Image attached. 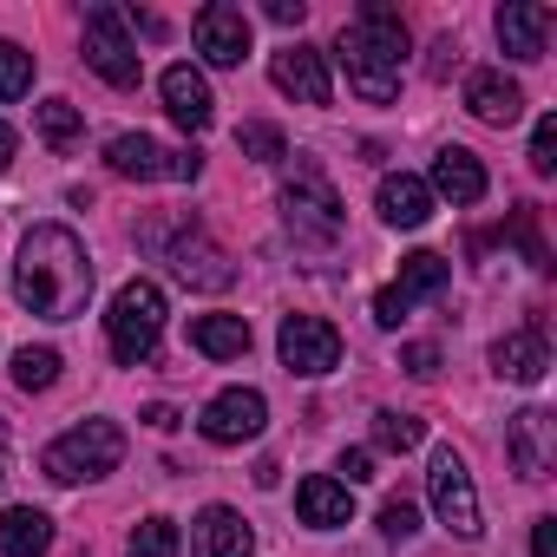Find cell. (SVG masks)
<instances>
[{
    "mask_svg": "<svg viewBox=\"0 0 557 557\" xmlns=\"http://www.w3.org/2000/svg\"><path fill=\"white\" fill-rule=\"evenodd\" d=\"M14 296L34 315H47V322H73L86 309V296H92V256H86V243L66 223L27 230L21 262H14Z\"/></svg>",
    "mask_w": 557,
    "mask_h": 557,
    "instance_id": "1",
    "label": "cell"
},
{
    "mask_svg": "<svg viewBox=\"0 0 557 557\" xmlns=\"http://www.w3.org/2000/svg\"><path fill=\"white\" fill-rule=\"evenodd\" d=\"M342 66H348V86L368 99V106H387L400 92V60H407V21L387 8V0H368V8L342 27Z\"/></svg>",
    "mask_w": 557,
    "mask_h": 557,
    "instance_id": "2",
    "label": "cell"
},
{
    "mask_svg": "<svg viewBox=\"0 0 557 557\" xmlns=\"http://www.w3.org/2000/svg\"><path fill=\"white\" fill-rule=\"evenodd\" d=\"M158 335H164V289H158V283H125V289L112 296V315H106L112 361L145 368V361L158 355Z\"/></svg>",
    "mask_w": 557,
    "mask_h": 557,
    "instance_id": "3",
    "label": "cell"
},
{
    "mask_svg": "<svg viewBox=\"0 0 557 557\" xmlns=\"http://www.w3.org/2000/svg\"><path fill=\"white\" fill-rule=\"evenodd\" d=\"M119 459H125V433H119L112 420H86V426L60 433V440L40 453V466H47V479H53V485L106 479V472H119Z\"/></svg>",
    "mask_w": 557,
    "mask_h": 557,
    "instance_id": "4",
    "label": "cell"
},
{
    "mask_svg": "<svg viewBox=\"0 0 557 557\" xmlns=\"http://www.w3.org/2000/svg\"><path fill=\"white\" fill-rule=\"evenodd\" d=\"M283 216H289L296 243H335L342 236V197L322 177V164H296V177L283 184Z\"/></svg>",
    "mask_w": 557,
    "mask_h": 557,
    "instance_id": "5",
    "label": "cell"
},
{
    "mask_svg": "<svg viewBox=\"0 0 557 557\" xmlns=\"http://www.w3.org/2000/svg\"><path fill=\"white\" fill-rule=\"evenodd\" d=\"M86 66L106 79V86H119V92H132L138 86V40L125 34V14L119 8H86Z\"/></svg>",
    "mask_w": 557,
    "mask_h": 557,
    "instance_id": "6",
    "label": "cell"
},
{
    "mask_svg": "<svg viewBox=\"0 0 557 557\" xmlns=\"http://www.w3.org/2000/svg\"><path fill=\"white\" fill-rule=\"evenodd\" d=\"M106 164H112L119 177H138V184H158V177L190 184V177L203 171V158H197V151H164V145H158V138H145V132H119V138L106 145Z\"/></svg>",
    "mask_w": 557,
    "mask_h": 557,
    "instance_id": "7",
    "label": "cell"
},
{
    "mask_svg": "<svg viewBox=\"0 0 557 557\" xmlns=\"http://www.w3.org/2000/svg\"><path fill=\"white\" fill-rule=\"evenodd\" d=\"M426 485H433V511H440V524H446L453 537H479V531H485V524H479V492H472V472H466V459H459L453 446H440V453H433Z\"/></svg>",
    "mask_w": 557,
    "mask_h": 557,
    "instance_id": "8",
    "label": "cell"
},
{
    "mask_svg": "<svg viewBox=\"0 0 557 557\" xmlns=\"http://www.w3.org/2000/svg\"><path fill=\"white\" fill-rule=\"evenodd\" d=\"M275 348H283V368L289 374H329V368H342V335H335V322H322V315H283V335H275Z\"/></svg>",
    "mask_w": 557,
    "mask_h": 557,
    "instance_id": "9",
    "label": "cell"
},
{
    "mask_svg": "<svg viewBox=\"0 0 557 557\" xmlns=\"http://www.w3.org/2000/svg\"><path fill=\"white\" fill-rule=\"evenodd\" d=\"M505 459L518 466V479H550L557 466V413L550 407H524L505 420Z\"/></svg>",
    "mask_w": 557,
    "mask_h": 557,
    "instance_id": "10",
    "label": "cell"
},
{
    "mask_svg": "<svg viewBox=\"0 0 557 557\" xmlns=\"http://www.w3.org/2000/svg\"><path fill=\"white\" fill-rule=\"evenodd\" d=\"M262 420H269V400L256 394V387H223L210 407H203V440L210 446H243V440H256L262 433Z\"/></svg>",
    "mask_w": 557,
    "mask_h": 557,
    "instance_id": "11",
    "label": "cell"
},
{
    "mask_svg": "<svg viewBox=\"0 0 557 557\" xmlns=\"http://www.w3.org/2000/svg\"><path fill=\"white\" fill-rule=\"evenodd\" d=\"M190 34H197V53H203L210 66H243V60H249V14L230 8V0H210V8H197Z\"/></svg>",
    "mask_w": 557,
    "mask_h": 557,
    "instance_id": "12",
    "label": "cell"
},
{
    "mask_svg": "<svg viewBox=\"0 0 557 557\" xmlns=\"http://www.w3.org/2000/svg\"><path fill=\"white\" fill-rule=\"evenodd\" d=\"M269 79L283 86L289 99H302V106H329L335 99V86H329V60L315 53V47H283L269 60Z\"/></svg>",
    "mask_w": 557,
    "mask_h": 557,
    "instance_id": "13",
    "label": "cell"
},
{
    "mask_svg": "<svg viewBox=\"0 0 557 557\" xmlns=\"http://www.w3.org/2000/svg\"><path fill=\"white\" fill-rule=\"evenodd\" d=\"M164 256H171V269H177V283H190V289H230V283H236L230 256H223L216 243H203V230H184Z\"/></svg>",
    "mask_w": 557,
    "mask_h": 557,
    "instance_id": "14",
    "label": "cell"
},
{
    "mask_svg": "<svg viewBox=\"0 0 557 557\" xmlns=\"http://www.w3.org/2000/svg\"><path fill=\"white\" fill-rule=\"evenodd\" d=\"M550 8L544 0H505L498 8V40H505V53L511 60H544V47H550Z\"/></svg>",
    "mask_w": 557,
    "mask_h": 557,
    "instance_id": "15",
    "label": "cell"
},
{
    "mask_svg": "<svg viewBox=\"0 0 557 557\" xmlns=\"http://www.w3.org/2000/svg\"><path fill=\"white\" fill-rule=\"evenodd\" d=\"M158 92H164V112L184 125V132H203L210 119H216V99H210V79L197 73V66H164V79H158Z\"/></svg>",
    "mask_w": 557,
    "mask_h": 557,
    "instance_id": "16",
    "label": "cell"
},
{
    "mask_svg": "<svg viewBox=\"0 0 557 557\" xmlns=\"http://www.w3.org/2000/svg\"><path fill=\"white\" fill-rule=\"evenodd\" d=\"M492 374H498V381H518V387H537V381L550 374V342H544V329H518V335L492 342Z\"/></svg>",
    "mask_w": 557,
    "mask_h": 557,
    "instance_id": "17",
    "label": "cell"
},
{
    "mask_svg": "<svg viewBox=\"0 0 557 557\" xmlns=\"http://www.w3.org/2000/svg\"><path fill=\"white\" fill-rule=\"evenodd\" d=\"M466 112H472L479 125H518V112H524V86L485 66V73L466 79Z\"/></svg>",
    "mask_w": 557,
    "mask_h": 557,
    "instance_id": "18",
    "label": "cell"
},
{
    "mask_svg": "<svg viewBox=\"0 0 557 557\" xmlns=\"http://www.w3.org/2000/svg\"><path fill=\"white\" fill-rule=\"evenodd\" d=\"M190 544H197V557H249L256 531L243 524V511H230V505H203L197 524H190Z\"/></svg>",
    "mask_w": 557,
    "mask_h": 557,
    "instance_id": "19",
    "label": "cell"
},
{
    "mask_svg": "<svg viewBox=\"0 0 557 557\" xmlns=\"http://www.w3.org/2000/svg\"><path fill=\"white\" fill-rule=\"evenodd\" d=\"M374 203H381V216H387L394 230H420V223L433 216V190H426V177H413V171H387Z\"/></svg>",
    "mask_w": 557,
    "mask_h": 557,
    "instance_id": "20",
    "label": "cell"
},
{
    "mask_svg": "<svg viewBox=\"0 0 557 557\" xmlns=\"http://www.w3.org/2000/svg\"><path fill=\"white\" fill-rule=\"evenodd\" d=\"M296 511H302V524H315V531H335V524H348L355 518V492L342 485V479H302L296 485Z\"/></svg>",
    "mask_w": 557,
    "mask_h": 557,
    "instance_id": "21",
    "label": "cell"
},
{
    "mask_svg": "<svg viewBox=\"0 0 557 557\" xmlns=\"http://www.w3.org/2000/svg\"><path fill=\"white\" fill-rule=\"evenodd\" d=\"M433 197H453V203H479L485 197V164L472 158V151H459V145H446L440 158H433V184H426Z\"/></svg>",
    "mask_w": 557,
    "mask_h": 557,
    "instance_id": "22",
    "label": "cell"
},
{
    "mask_svg": "<svg viewBox=\"0 0 557 557\" xmlns=\"http://www.w3.org/2000/svg\"><path fill=\"white\" fill-rule=\"evenodd\" d=\"M190 348L210 361H243L249 355V322L243 315H197L190 322Z\"/></svg>",
    "mask_w": 557,
    "mask_h": 557,
    "instance_id": "23",
    "label": "cell"
},
{
    "mask_svg": "<svg viewBox=\"0 0 557 557\" xmlns=\"http://www.w3.org/2000/svg\"><path fill=\"white\" fill-rule=\"evenodd\" d=\"M446 283H453V262L433 256V249H413V256H400V283H394V296L413 309L420 296H446Z\"/></svg>",
    "mask_w": 557,
    "mask_h": 557,
    "instance_id": "24",
    "label": "cell"
},
{
    "mask_svg": "<svg viewBox=\"0 0 557 557\" xmlns=\"http://www.w3.org/2000/svg\"><path fill=\"white\" fill-rule=\"evenodd\" d=\"M47 544H53V518L47 511L14 505L8 518H0V550L8 557H47Z\"/></svg>",
    "mask_w": 557,
    "mask_h": 557,
    "instance_id": "25",
    "label": "cell"
},
{
    "mask_svg": "<svg viewBox=\"0 0 557 557\" xmlns=\"http://www.w3.org/2000/svg\"><path fill=\"white\" fill-rule=\"evenodd\" d=\"M40 138H47L53 151H73V145L86 138V119H79V106H73V99H47V106H40Z\"/></svg>",
    "mask_w": 557,
    "mask_h": 557,
    "instance_id": "26",
    "label": "cell"
},
{
    "mask_svg": "<svg viewBox=\"0 0 557 557\" xmlns=\"http://www.w3.org/2000/svg\"><path fill=\"white\" fill-rule=\"evenodd\" d=\"M14 381H21L27 394H47V387L60 381V355H53V348H21V355H14Z\"/></svg>",
    "mask_w": 557,
    "mask_h": 557,
    "instance_id": "27",
    "label": "cell"
},
{
    "mask_svg": "<svg viewBox=\"0 0 557 557\" xmlns=\"http://www.w3.org/2000/svg\"><path fill=\"white\" fill-rule=\"evenodd\" d=\"M426 440V426L413 420V413H374V446H387V453H413Z\"/></svg>",
    "mask_w": 557,
    "mask_h": 557,
    "instance_id": "28",
    "label": "cell"
},
{
    "mask_svg": "<svg viewBox=\"0 0 557 557\" xmlns=\"http://www.w3.org/2000/svg\"><path fill=\"white\" fill-rule=\"evenodd\" d=\"M34 86V53L14 47V40H0V99H21Z\"/></svg>",
    "mask_w": 557,
    "mask_h": 557,
    "instance_id": "29",
    "label": "cell"
},
{
    "mask_svg": "<svg viewBox=\"0 0 557 557\" xmlns=\"http://www.w3.org/2000/svg\"><path fill=\"white\" fill-rule=\"evenodd\" d=\"M132 557H177V524L171 518H145L132 531Z\"/></svg>",
    "mask_w": 557,
    "mask_h": 557,
    "instance_id": "30",
    "label": "cell"
},
{
    "mask_svg": "<svg viewBox=\"0 0 557 557\" xmlns=\"http://www.w3.org/2000/svg\"><path fill=\"white\" fill-rule=\"evenodd\" d=\"M236 151H243V158H256V164L289 158V145H283V132H275V125H243V132H236Z\"/></svg>",
    "mask_w": 557,
    "mask_h": 557,
    "instance_id": "31",
    "label": "cell"
},
{
    "mask_svg": "<svg viewBox=\"0 0 557 557\" xmlns=\"http://www.w3.org/2000/svg\"><path fill=\"white\" fill-rule=\"evenodd\" d=\"M511 243L524 249V262L531 269H550V249H544V236H537V210L524 203V210H511Z\"/></svg>",
    "mask_w": 557,
    "mask_h": 557,
    "instance_id": "32",
    "label": "cell"
},
{
    "mask_svg": "<svg viewBox=\"0 0 557 557\" xmlns=\"http://www.w3.org/2000/svg\"><path fill=\"white\" fill-rule=\"evenodd\" d=\"M531 171L537 177L557 171V119H537V132H531Z\"/></svg>",
    "mask_w": 557,
    "mask_h": 557,
    "instance_id": "33",
    "label": "cell"
},
{
    "mask_svg": "<svg viewBox=\"0 0 557 557\" xmlns=\"http://www.w3.org/2000/svg\"><path fill=\"white\" fill-rule=\"evenodd\" d=\"M381 531H387V537H413V531H420L413 498H387V505H381Z\"/></svg>",
    "mask_w": 557,
    "mask_h": 557,
    "instance_id": "34",
    "label": "cell"
},
{
    "mask_svg": "<svg viewBox=\"0 0 557 557\" xmlns=\"http://www.w3.org/2000/svg\"><path fill=\"white\" fill-rule=\"evenodd\" d=\"M400 368H407L413 381H433V374H440V348H433V342H413V348H400Z\"/></svg>",
    "mask_w": 557,
    "mask_h": 557,
    "instance_id": "35",
    "label": "cell"
},
{
    "mask_svg": "<svg viewBox=\"0 0 557 557\" xmlns=\"http://www.w3.org/2000/svg\"><path fill=\"white\" fill-rule=\"evenodd\" d=\"M374 322H381V329H400V322H407V302H400L394 289H381V296H374Z\"/></svg>",
    "mask_w": 557,
    "mask_h": 557,
    "instance_id": "36",
    "label": "cell"
},
{
    "mask_svg": "<svg viewBox=\"0 0 557 557\" xmlns=\"http://www.w3.org/2000/svg\"><path fill=\"white\" fill-rule=\"evenodd\" d=\"M342 472H348L342 485H368V479H374V453H361V446H355V453H342Z\"/></svg>",
    "mask_w": 557,
    "mask_h": 557,
    "instance_id": "37",
    "label": "cell"
},
{
    "mask_svg": "<svg viewBox=\"0 0 557 557\" xmlns=\"http://www.w3.org/2000/svg\"><path fill=\"white\" fill-rule=\"evenodd\" d=\"M531 557H557V518H537L531 524Z\"/></svg>",
    "mask_w": 557,
    "mask_h": 557,
    "instance_id": "38",
    "label": "cell"
},
{
    "mask_svg": "<svg viewBox=\"0 0 557 557\" xmlns=\"http://www.w3.org/2000/svg\"><path fill=\"white\" fill-rule=\"evenodd\" d=\"M269 21L275 27H302V0H269Z\"/></svg>",
    "mask_w": 557,
    "mask_h": 557,
    "instance_id": "39",
    "label": "cell"
},
{
    "mask_svg": "<svg viewBox=\"0 0 557 557\" xmlns=\"http://www.w3.org/2000/svg\"><path fill=\"white\" fill-rule=\"evenodd\" d=\"M145 420H151L158 433H171V426H177V413H171V407H145Z\"/></svg>",
    "mask_w": 557,
    "mask_h": 557,
    "instance_id": "40",
    "label": "cell"
},
{
    "mask_svg": "<svg viewBox=\"0 0 557 557\" xmlns=\"http://www.w3.org/2000/svg\"><path fill=\"white\" fill-rule=\"evenodd\" d=\"M8 164H14V132L0 125V171H8Z\"/></svg>",
    "mask_w": 557,
    "mask_h": 557,
    "instance_id": "41",
    "label": "cell"
},
{
    "mask_svg": "<svg viewBox=\"0 0 557 557\" xmlns=\"http://www.w3.org/2000/svg\"><path fill=\"white\" fill-rule=\"evenodd\" d=\"M0 479H8V466H0Z\"/></svg>",
    "mask_w": 557,
    "mask_h": 557,
    "instance_id": "42",
    "label": "cell"
}]
</instances>
